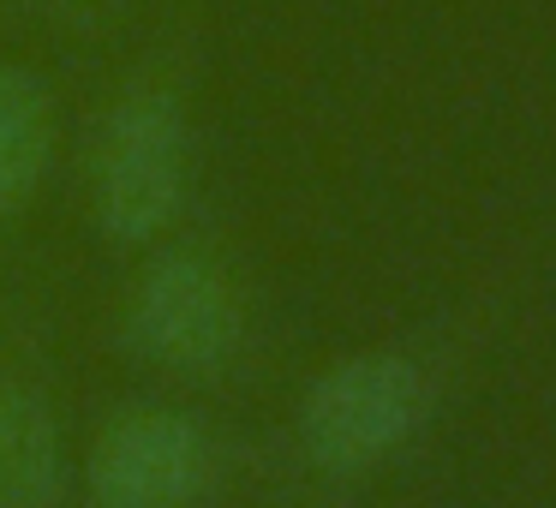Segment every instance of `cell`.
<instances>
[{
	"label": "cell",
	"instance_id": "obj_1",
	"mask_svg": "<svg viewBox=\"0 0 556 508\" xmlns=\"http://www.w3.org/2000/svg\"><path fill=\"white\" fill-rule=\"evenodd\" d=\"M186 198V114L174 97H126L102 126L97 216L109 240L144 245Z\"/></svg>",
	"mask_w": 556,
	"mask_h": 508
},
{
	"label": "cell",
	"instance_id": "obj_6",
	"mask_svg": "<svg viewBox=\"0 0 556 508\" xmlns=\"http://www.w3.org/2000/svg\"><path fill=\"white\" fill-rule=\"evenodd\" d=\"M54 156V109L49 90L25 66L0 61V209H18L42 186Z\"/></svg>",
	"mask_w": 556,
	"mask_h": 508
},
{
	"label": "cell",
	"instance_id": "obj_5",
	"mask_svg": "<svg viewBox=\"0 0 556 508\" xmlns=\"http://www.w3.org/2000/svg\"><path fill=\"white\" fill-rule=\"evenodd\" d=\"M61 431L42 395L0 383V508H54L61 503Z\"/></svg>",
	"mask_w": 556,
	"mask_h": 508
},
{
	"label": "cell",
	"instance_id": "obj_3",
	"mask_svg": "<svg viewBox=\"0 0 556 508\" xmlns=\"http://www.w3.org/2000/svg\"><path fill=\"white\" fill-rule=\"evenodd\" d=\"M210 479V443L192 419L138 407L114 419L90 448L97 508H186Z\"/></svg>",
	"mask_w": 556,
	"mask_h": 508
},
{
	"label": "cell",
	"instance_id": "obj_4",
	"mask_svg": "<svg viewBox=\"0 0 556 508\" xmlns=\"http://www.w3.org/2000/svg\"><path fill=\"white\" fill-rule=\"evenodd\" d=\"M132 335L174 371H216L240 347V305L204 257H162L132 300Z\"/></svg>",
	"mask_w": 556,
	"mask_h": 508
},
{
	"label": "cell",
	"instance_id": "obj_2",
	"mask_svg": "<svg viewBox=\"0 0 556 508\" xmlns=\"http://www.w3.org/2000/svg\"><path fill=\"white\" fill-rule=\"evenodd\" d=\"M425 412V383L395 353H359L341 359L312 383L300 407V436L317 467L353 472L383 460L395 443H407Z\"/></svg>",
	"mask_w": 556,
	"mask_h": 508
}]
</instances>
